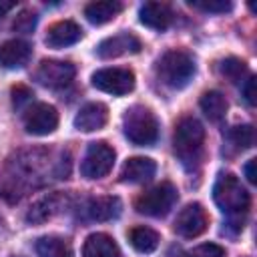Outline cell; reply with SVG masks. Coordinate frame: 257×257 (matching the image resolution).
<instances>
[{"label":"cell","instance_id":"27","mask_svg":"<svg viewBox=\"0 0 257 257\" xmlns=\"http://www.w3.org/2000/svg\"><path fill=\"white\" fill-rule=\"evenodd\" d=\"M32 90L28 88V86H24V84H16V86H12V104H14V108L16 110H24V108H28L30 104H32Z\"/></svg>","mask_w":257,"mask_h":257},{"label":"cell","instance_id":"29","mask_svg":"<svg viewBox=\"0 0 257 257\" xmlns=\"http://www.w3.org/2000/svg\"><path fill=\"white\" fill-rule=\"evenodd\" d=\"M193 257H225V249L215 243H205L193 251Z\"/></svg>","mask_w":257,"mask_h":257},{"label":"cell","instance_id":"14","mask_svg":"<svg viewBox=\"0 0 257 257\" xmlns=\"http://www.w3.org/2000/svg\"><path fill=\"white\" fill-rule=\"evenodd\" d=\"M157 171V165L149 157H131L120 169V181L122 183H145L149 181Z\"/></svg>","mask_w":257,"mask_h":257},{"label":"cell","instance_id":"32","mask_svg":"<svg viewBox=\"0 0 257 257\" xmlns=\"http://www.w3.org/2000/svg\"><path fill=\"white\" fill-rule=\"evenodd\" d=\"M14 8V2H0V18L8 12V10H12Z\"/></svg>","mask_w":257,"mask_h":257},{"label":"cell","instance_id":"3","mask_svg":"<svg viewBox=\"0 0 257 257\" xmlns=\"http://www.w3.org/2000/svg\"><path fill=\"white\" fill-rule=\"evenodd\" d=\"M213 199L217 203V207L227 213L229 217H237L241 213H247L249 205H251V197L247 193V189L241 185V181L227 173L221 175L213 187Z\"/></svg>","mask_w":257,"mask_h":257},{"label":"cell","instance_id":"24","mask_svg":"<svg viewBox=\"0 0 257 257\" xmlns=\"http://www.w3.org/2000/svg\"><path fill=\"white\" fill-rule=\"evenodd\" d=\"M227 141L235 151H245L249 147H253L255 143V131L251 124H241V126H233L227 133Z\"/></svg>","mask_w":257,"mask_h":257},{"label":"cell","instance_id":"25","mask_svg":"<svg viewBox=\"0 0 257 257\" xmlns=\"http://www.w3.org/2000/svg\"><path fill=\"white\" fill-rule=\"evenodd\" d=\"M219 70L225 78H229L231 82H241V78L247 74V64L241 60V58H235V56H229L225 58L221 64H219Z\"/></svg>","mask_w":257,"mask_h":257},{"label":"cell","instance_id":"31","mask_svg":"<svg viewBox=\"0 0 257 257\" xmlns=\"http://www.w3.org/2000/svg\"><path fill=\"white\" fill-rule=\"evenodd\" d=\"M245 177H247V181L249 183H257V175H255V159H251L247 165H245Z\"/></svg>","mask_w":257,"mask_h":257},{"label":"cell","instance_id":"1","mask_svg":"<svg viewBox=\"0 0 257 257\" xmlns=\"http://www.w3.org/2000/svg\"><path fill=\"white\" fill-rule=\"evenodd\" d=\"M203 143H205V128L195 116H185L177 122L173 147H175V155L187 169L197 167V163L201 161Z\"/></svg>","mask_w":257,"mask_h":257},{"label":"cell","instance_id":"8","mask_svg":"<svg viewBox=\"0 0 257 257\" xmlns=\"http://www.w3.org/2000/svg\"><path fill=\"white\" fill-rule=\"evenodd\" d=\"M92 86L120 96L135 88V74L128 68H100L92 74Z\"/></svg>","mask_w":257,"mask_h":257},{"label":"cell","instance_id":"11","mask_svg":"<svg viewBox=\"0 0 257 257\" xmlns=\"http://www.w3.org/2000/svg\"><path fill=\"white\" fill-rule=\"evenodd\" d=\"M139 50H141V40L131 32H120V34L108 36L96 46V54L104 60L116 58L122 54H137Z\"/></svg>","mask_w":257,"mask_h":257},{"label":"cell","instance_id":"28","mask_svg":"<svg viewBox=\"0 0 257 257\" xmlns=\"http://www.w3.org/2000/svg\"><path fill=\"white\" fill-rule=\"evenodd\" d=\"M36 20H38L36 12H32V10H22V12L16 16V20H14V24H12V26H14V30L28 34V32H32V30H34Z\"/></svg>","mask_w":257,"mask_h":257},{"label":"cell","instance_id":"17","mask_svg":"<svg viewBox=\"0 0 257 257\" xmlns=\"http://www.w3.org/2000/svg\"><path fill=\"white\" fill-rule=\"evenodd\" d=\"M82 257H120V249L110 235L92 233L84 241Z\"/></svg>","mask_w":257,"mask_h":257},{"label":"cell","instance_id":"2","mask_svg":"<svg viewBox=\"0 0 257 257\" xmlns=\"http://www.w3.org/2000/svg\"><path fill=\"white\" fill-rule=\"evenodd\" d=\"M195 58L185 50H169L157 62V74L169 88H185L195 76Z\"/></svg>","mask_w":257,"mask_h":257},{"label":"cell","instance_id":"13","mask_svg":"<svg viewBox=\"0 0 257 257\" xmlns=\"http://www.w3.org/2000/svg\"><path fill=\"white\" fill-rule=\"evenodd\" d=\"M82 38V30L72 20H60L54 22L46 32V44L50 48H64L70 44H76Z\"/></svg>","mask_w":257,"mask_h":257},{"label":"cell","instance_id":"23","mask_svg":"<svg viewBox=\"0 0 257 257\" xmlns=\"http://www.w3.org/2000/svg\"><path fill=\"white\" fill-rule=\"evenodd\" d=\"M36 253L38 257H72V249L68 241L54 237V235L40 237L36 241Z\"/></svg>","mask_w":257,"mask_h":257},{"label":"cell","instance_id":"7","mask_svg":"<svg viewBox=\"0 0 257 257\" xmlns=\"http://www.w3.org/2000/svg\"><path fill=\"white\" fill-rule=\"evenodd\" d=\"M58 126V112L48 102H32L24 110V128L30 135L44 137Z\"/></svg>","mask_w":257,"mask_h":257},{"label":"cell","instance_id":"10","mask_svg":"<svg viewBox=\"0 0 257 257\" xmlns=\"http://www.w3.org/2000/svg\"><path fill=\"white\" fill-rule=\"evenodd\" d=\"M74 64L66 60H42L36 70V80L48 88H62L74 78Z\"/></svg>","mask_w":257,"mask_h":257},{"label":"cell","instance_id":"16","mask_svg":"<svg viewBox=\"0 0 257 257\" xmlns=\"http://www.w3.org/2000/svg\"><path fill=\"white\" fill-rule=\"evenodd\" d=\"M30 58V44L24 40H6L0 44V66L2 68H20Z\"/></svg>","mask_w":257,"mask_h":257},{"label":"cell","instance_id":"6","mask_svg":"<svg viewBox=\"0 0 257 257\" xmlns=\"http://www.w3.org/2000/svg\"><path fill=\"white\" fill-rule=\"evenodd\" d=\"M112 165H114V149L104 141H96L88 145L86 155L80 163V173L86 179H100L108 175Z\"/></svg>","mask_w":257,"mask_h":257},{"label":"cell","instance_id":"21","mask_svg":"<svg viewBox=\"0 0 257 257\" xmlns=\"http://www.w3.org/2000/svg\"><path fill=\"white\" fill-rule=\"evenodd\" d=\"M199 104H201V110L205 112V116L213 122H219L227 112V98L219 90H207L201 96Z\"/></svg>","mask_w":257,"mask_h":257},{"label":"cell","instance_id":"9","mask_svg":"<svg viewBox=\"0 0 257 257\" xmlns=\"http://www.w3.org/2000/svg\"><path fill=\"white\" fill-rule=\"evenodd\" d=\"M209 225V217L207 211L203 209L201 203H189L187 207H183L175 219V233L185 237V239H195L201 233H205Z\"/></svg>","mask_w":257,"mask_h":257},{"label":"cell","instance_id":"19","mask_svg":"<svg viewBox=\"0 0 257 257\" xmlns=\"http://www.w3.org/2000/svg\"><path fill=\"white\" fill-rule=\"evenodd\" d=\"M122 10V4L120 2H112V0H102V2H90L86 4L84 8V16L90 24H106L110 20L116 18V14Z\"/></svg>","mask_w":257,"mask_h":257},{"label":"cell","instance_id":"22","mask_svg":"<svg viewBox=\"0 0 257 257\" xmlns=\"http://www.w3.org/2000/svg\"><path fill=\"white\" fill-rule=\"evenodd\" d=\"M128 241H131V245H133L139 253H151V251H155V249L159 247L161 237H159V233H157L155 229H151V227H135V229H131V233H128Z\"/></svg>","mask_w":257,"mask_h":257},{"label":"cell","instance_id":"30","mask_svg":"<svg viewBox=\"0 0 257 257\" xmlns=\"http://www.w3.org/2000/svg\"><path fill=\"white\" fill-rule=\"evenodd\" d=\"M243 96L247 100L249 106H253L257 102V90H255V76H249L245 80V86H243Z\"/></svg>","mask_w":257,"mask_h":257},{"label":"cell","instance_id":"15","mask_svg":"<svg viewBox=\"0 0 257 257\" xmlns=\"http://www.w3.org/2000/svg\"><path fill=\"white\" fill-rule=\"evenodd\" d=\"M141 22L155 30H167L173 22V10L163 2H145L141 6Z\"/></svg>","mask_w":257,"mask_h":257},{"label":"cell","instance_id":"18","mask_svg":"<svg viewBox=\"0 0 257 257\" xmlns=\"http://www.w3.org/2000/svg\"><path fill=\"white\" fill-rule=\"evenodd\" d=\"M62 203H64V197H62L60 193L46 195V197L38 199V201L30 207L26 219H28L30 223H44V221H48L50 217H54L56 213H60Z\"/></svg>","mask_w":257,"mask_h":257},{"label":"cell","instance_id":"20","mask_svg":"<svg viewBox=\"0 0 257 257\" xmlns=\"http://www.w3.org/2000/svg\"><path fill=\"white\" fill-rule=\"evenodd\" d=\"M120 213V201L118 197H96L90 199L86 205V215L92 221H108L114 219Z\"/></svg>","mask_w":257,"mask_h":257},{"label":"cell","instance_id":"5","mask_svg":"<svg viewBox=\"0 0 257 257\" xmlns=\"http://www.w3.org/2000/svg\"><path fill=\"white\" fill-rule=\"evenodd\" d=\"M179 195H177V189L171 185V183H161L145 193H141L135 201V209L141 213V215H149V217H165L173 205L177 203Z\"/></svg>","mask_w":257,"mask_h":257},{"label":"cell","instance_id":"4","mask_svg":"<svg viewBox=\"0 0 257 257\" xmlns=\"http://www.w3.org/2000/svg\"><path fill=\"white\" fill-rule=\"evenodd\" d=\"M122 126L126 139L139 147L153 145L159 139V120L147 106L137 104L128 108L122 116Z\"/></svg>","mask_w":257,"mask_h":257},{"label":"cell","instance_id":"12","mask_svg":"<svg viewBox=\"0 0 257 257\" xmlns=\"http://www.w3.org/2000/svg\"><path fill=\"white\" fill-rule=\"evenodd\" d=\"M108 120V108L102 102H88L84 104L76 116H74V126L78 131L84 133H92V131H100Z\"/></svg>","mask_w":257,"mask_h":257},{"label":"cell","instance_id":"26","mask_svg":"<svg viewBox=\"0 0 257 257\" xmlns=\"http://www.w3.org/2000/svg\"><path fill=\"white\" fill-rule=\"evenodd\" d=\"M189 6L199 8L203 12H217V14L229 12L233 8V4L227 0H189Z\"/></svg>","mask_w":257,"mask_h":257},{"label":"cell","instance_id":"33","mask_svg":"<svg viewBox=\"0 0 257 257\" xmlns=\"http://www.w3.org/2000/svg\"><path fill=\"white\" fill-rule=\"evenodd\" d=\"M14 257H22V255H14Z\"/></svg>","mask_w":257,"mask_h":257}]
</instances>
